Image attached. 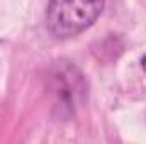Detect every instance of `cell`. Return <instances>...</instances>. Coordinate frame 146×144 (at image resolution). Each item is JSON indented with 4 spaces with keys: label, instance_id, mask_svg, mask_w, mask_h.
I'll list each match as a JSON object with an SVG mask.
<instances>
[{
    "label": "cell",
    "instance_id": "obj_1",
    "mask_svg": "<svg viewBox=\"0 0 146 144\" xmlns=\"http://www.w3.org/2000/svg\"><path fill=\"white\" fill-rule=\"evenodd\" d=\"M104 3L106 0H49L46 27L58 39L73 37L97 20Z\"/></svg>",
    "mask_w": 146,
    "mask_h": 144
},
{
    "label": "cell",
    "instance_id": "obj_2",
    "mask_svg": "<svg viewBox=\"0 0 146 144\" xmlns=\"http://www.w3.org/2000/svg\"><path fill=\"white\" fill-rule=\"evenodd\" d=\"M141 65H143V70L146 71V54H145V58L141 59Z\"/></svg>",
    "mask_w": 146,
    "mask_h": 144
}]
</instances>
